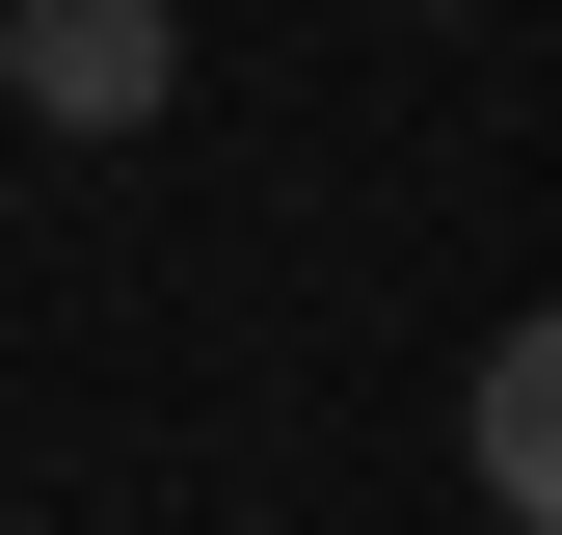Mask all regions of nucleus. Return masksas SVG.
Returning <instances> with one entry per match:
<instances>
[{"instance_id": "2", "label": "nucleus", "mask_w": 562, "mask_h": 535, "mask_svg": "<svg viewBox=\"0 0 562 535\" xmlns=\"http://www.w3.org/2000/svg\"><path fill=\"white\" fill-rule=\"evenodd\" d=\"M456 482L509 509V535H562V321H509V349H482V401H456Z\"/></svg>"}, {"instance_id": "1", "label": "nucleus", "mask_w": 562, "mask_h": 535, "mask_svg": "<svg viewBox=\"0 0 562 535\" xmlns=\"http://www.w3.org/2000/svg\"><path fill=\"white\" fill-rule=\"evenodd\" d=\"M161 81H188L161 0H0V107H54V134H161Z\"/></svg>"}]
</instances>
